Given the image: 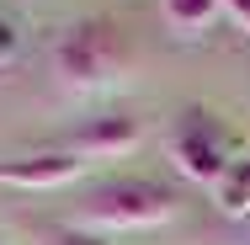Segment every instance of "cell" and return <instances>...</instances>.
I'll list each match as a JSON object with an SVG mask.
<instances>
[{
	"label": "cell",
	"instance_id": "obj_1",
	"mask_svg": "<svg viewBox=\"0 0 250 245\" xmlns=\"http://www.w3.org/2000/svg\"><path fill=\"white\" fill-rule=\"evenodd\" d=\"M176 208H181V197L170 192L165 181H149V176H117V181H101L96 192L75 208L69 229H85V235H139V229L170 224Z\"/></svg>",
	"mask_w": 250,
	"mask_h": 245
},
{
	"label": "cell",
	"instance_id": "obj_2",
	"mask_svg": "<svg viewBox=\"0 0 250 245\" xmlns=\"http://www.w3.org/2000/svg\"><path fill=\"white\" fill-rule=\"evenodd\" d=\"M128 69H133V48H128L123 27L106 16H85V22L64 27L53 43V75L69 91H106Z\"/></svg>",
	"mask_w": 250,
	"mask_h": 245
},
{
	"label": "cell",
	"instance_id": "obj_3",
	"mask_svg": "<svg viewBox=\"0 0 250 245\" xmlns=\"http://www.w3.org/2000/svg\"><path fill=\"white\" fill-rule=\"evenodd\" d=\"M170 160H176V171L187 176V181H208V187H218L224 181V171H229V155H224V134L213 128V117L208 112H187L176 128H170Z\"/></svg>",
	"mask_w": 250,
	"mask_h": 245
},
{
	"label": "cell",
	"instance_id": "obj_4",
	"mask_svg": "<svg viewBox=\"0 0 250 245\" xmlns=\"http://www.w3.org/2000/svg\"><path fill=\"white\" fill-rule=\"evenodd\" d=\"M144 139V117H133V112H112V117H91L85 128H75V134H64V155H75V160H91V155H123V149H133Z\"/></svg>",
	"mask_w": 250,
	"mask_h": 245
},
{
	"label": "cell",
	"instance_id": "obj_5",
	"mask_svg": "<svg viewBox=\"0 0 250 245\" xmlns=\"http://www.w3.org/2000/svg\"><path fill=\"white\" fill-rule=\"evenodd\" d=\"M75 176H80V160L64 155V149L0 160V187H21V192H53V187H69Z\"/></svg>",
	"mask_w": 250,
	"mask_h": 245
},
{
	"label": "cell",
	"instance_id": "obj_6",
	"mask_svg": "<svg viewBox=\"0 0 250 245\" xmlns=\"http://www.w3.org/2000/svg\"><path fill=\"white\" fill-rule=\"evenodd\" d=\"M213 197H218V213H224L229 224L250 219V160H229V171H224V181L213 187Z\"/></svg>",
	"mask_w": 250,
	"mask_h": 245
},
{
	"label": "cell",
	"instance_id": "obj_7",
	"mask_svg": "<svg viewBox=\"0 0 250 245\" xmlns=\"http://www.w3.org/2000/svg\"><path fill=\"white\" fill-rule=\"evenodd\" d=\"M218 5H224V0H160V11H165V22H170L176 32H202V27L218 16Z\"/></svg>",
	"mask_w": 250,
	"mask_h": 245
},
{
	"label": "cell",
	"instance_id": "obj_8",
	"mask_svg": "<svg viewBox=\"0 0 250 245\" xmlns=\"http://www.w3.org/2000/svg\"><path fill=\"white\" fill-rule=\"evenodd\" d=\"M32 240H38V245H101L96 235L69 229V224H43V229H32Z\"/></svg>",
	"mask_w": 250,
	"mask_h": 245
},
{
	"label": "cell",
	"instance_id": "obj_9",
	"mask_svg": "<svg viewBox=\"0 0 250 245\" xmlns=\"http://www.w3.org/2000/svg\"><path fill=\"white\" fill-rule=\"evenodd\" d=\"M11 59H16V27L0 16V64H11Z\"/></svg>",
	"mask_w": 250,
	"mask_h": 245
},
{
	"label": "cell",
	"instance_id": "obj_10",
	"mask_svg": "<svg viewBox=\"0 0 250 245\" xmlns=\"http://www.w3.org/2000/svg\"><path fill=\"white\" fill-rule=\"evenodd\" d=\"M224 5H229V16H234V22L250 32V0H224Z\"/></svg>",
	"mask_w": 250,
	"mask_h": 245
},
{
	"label": "cell",
	"instance_id": "obj_11",
	"mask_svg": "<svg viewBox=\"0 0 250 245\" xmlns=\"http://www.w3.org/2000/svg\"><path fill=\"white\" fill-rule=\"evenodd\" d=\"M224 245H250V219H240V224H234V235H229Z\"/></svg>",
	"mask_w": 250,
	"mask_h": 245
}]
</instances>
